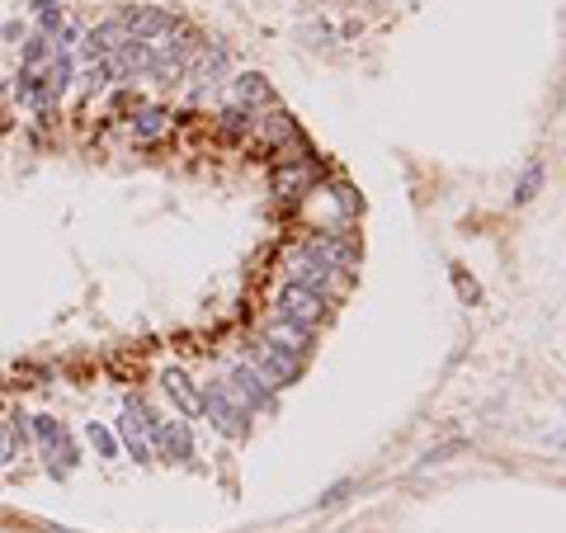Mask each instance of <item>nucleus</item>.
<instances>
[{"label":"nucleus","instance_id":"1","mask_svg":"<svg viewBox=\"0 0 566 533\" xmlns=\"http://www.w3.org/2000/svg\"><path fill=\"white\" fill-rule=\"evenodd\" d=\"M279 316H283V326H293V330H303V336H312V326H321V316H326V297L312 293V288H297V283H288L283 297H279Z\"/></svg>","mask_w":566,"mask_h":533},{"label":"nucleus","instance_id":"2","mask_svg":"<svg viewBox=\"0 0 566 533\" xmlns=\"http://www.w3.org/2000/svg\"><path fill=\"white\" fill-rule=\"evenodd\" d=\"M227 392L237 396V406L251 415V411H270V382H264L255 369H231V378H227Z\"/></svg>","mask_w":566,"mask_h":533},{"label":"nucleus","instance_id":"3","mask_svg":"<svg viewBox=\"0 0 566 533\" xmlns=\"http://www.w3.org/2000/svg\"><path fill=\"white\" fill-rule=\"evenodd\" d=\"M204 411H208V421L218 425L222 435H241L246 421H251V415L237 406V396H231L227 387H208V392H204Z\"/></svg>","mask_w":566,"mask_h":533},{"label":"nucleus","instance_id":"4","mask_svg":"<svg viewBox=\"0 0 566 533\" xmlns=\"http://www.w3.org/2000/svg\"><path fill=\"white\" fill-rule=\"evenodd\" d=\"M152 444H156V454L165 458V462H185L189 454H194V444H189V429H185V421H161L156 429H152Z\"/></svg>","mask_w":566,"mask_h":533},{"label":"nucleus","instance_id":"5","mask_svg":"<svg viewBox=\"0 0 566 533\" xmlns=\"http://www.w3.org/2000/svg\"><path fill=\"white\" fill-rule=\"evenodd\" d=\"M161 387H165V396H171V402H175L179 411H185V415H204V392H198L194 382H189L185 373H179V369L165 373V378H161Z\"/></svg>","mask_w":566,"mask_h":533},{"label":"nucleus","instance_id":"6","mask_svg":"<svg viewBox=\"0 0 566 533\" xmlns=\"http://www.w3.org/2000/svg\"><path fill=\"white\" fill-rule=\"evenodd\" d=\"M119 24L128 29V38L146 43V38H156V33H165V29H171V14H165V10H128Z\"/></svg>","mask_w":566,"mask_h":533},{"label":"nucleus","instance_id":"7","mask_svg":"<svg viewBox=\"0 0 566 533\" xmlns=\"http://www.w3.org/2000/svg\"><path fill=\"white\" fill-rule=\"evenodd\" d=\"M24 444H29V425L20 421V415H14V421H0V468L20 458Z\"/></svg>","mask_w":566,"mask_h":533},{"label":"nucleus","instance_id":"8","mask_svg":"<svg viewBox=\"0 0 566 533\" xmlns=\"http://www.w3.org/2000/svg\"><path fill=\"white\" fill-rule=\"evenodd\" d=\"M165 123H171V119H165V109H142L137 123H132V132H137V137H161Z\"/></svg>","mask_w":566,"mask_h":533},{"label":"nucleus","instance_id":"9","mask_svg":"<svg viewBox=\"0 0 566 533\" xmlns=\"http://www.w3.org/2000/svg\"><path fill=\"white\" fill-rule=\"evenodd\" d=\"M47 57H57L47 38H29V43H24V71H38V66H43Z\"/></svg>","mask_w":566,"mask_h":533},{"label":"nucleus","instance_id":"10","mask_svg":"<svg viewBox=\"0 0 566 533\" xmlns=\"http://www.w3.org/2000/svg\"><path fill=\"white\" fill-rule=\"evenodd\" d=\"M33 435H38V444L47 448V444L66 439V429H62V421H53V415H33Z\"/></svg>","mask_w":566,"mask_h":533},{"label":"nucleus","instance_id":"11","mask_svg":"<svg viewBox=\"0 0 566 533\" xmlns=\"http://www.w3.org/2000/svg\"><path fill=\"white\" fill-rule=\"evenodd\" d=\"M86 439L99 448V458H113V454H119V444H113V435H109L104 425H90V429H86Z\"/></svg>","mask_w":566,"mask_h":533},{"label":"nucleus","instance_id":"12","mask_svg":"<svg viewBox=\"0 0 566 533\" xmlns=\"http://www.w3.org/2000/svg\"><path fill=\"white\" fill-rule=\"evenodd\" d=\"M241 99H270V86H264V80L260 76H241Z\"/></svg>","mask_w":566,"mask_h":533},{"label":"nucleus","instance_id":"13","mask_svg":"<svg viewBox=\"0 0 566 533\" xmlns=\"http://www.w3.org/2000/svg\"><path fill=\"white\" fill-rule=\"evenodd\" d=\"M538 179H543V165H529V175L520 179V204H529V198H534V189H538Z\"/></svg>","mask_w":566,"mask_h":533},{"label":"nucleus","instance_id":"14","mask_svg":"<svg viewBox=\"0 0 566 533\" xmlns=\"http://www.w3.org/2000/svg\"><path fill=\"white\" fill-rule=\"evenodd\" d=\"M222 119H227V128H231V132H241V128H251V109H227Z\"/></svg>","mask_w":566,"mask_h":533}]
</instances>
